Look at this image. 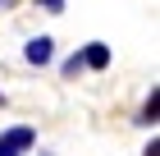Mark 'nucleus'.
Returning a JSON list of instances; mask_svg holds the SVG:
<instances>
[{
    "mask_svg": "<svg viewBox=\"0 0 160 156\" xmlns=\"http://www.w3.org/2000/svg\"><path fill=\"white\" fill-rule=\"evenodd\" d=\"M0 101H5V96H0Z\"/></svg>",
    "mask_w": 160,
    "mask_h": 156,
    "instance_id": "7",
    "label": "nucleus"
},
{
    "mask_svg": "<svg viewBox=\"0 0 160 156\" xmlns=\"http://www.w3.org/2000/svg\"><path fill=\"white\" fill-rule=\"evenodd\" d=\"M41 9H50V14H60V9H64V0H41Z\"/></svg>",
    "mask_w": 160,
    "mask_h": 156,
    "instance_id": "5",
    "label": "nucleus"
},
{
    "mask_svg": "<svg viewBox=\"0 0 160 156\" xmlns=\"http://www.w3.org/2000/svg\"><path fill=\"white\" fill-rule=\"evenodd\" d=\"M0 5H5V0H0Z\"/></svg>",
    "mask_w": 160,
    "mask_h": 156,
    "instance_id": "8",
    "label": "nucleus"
},
{
    "mask_svg": "<svg viewBox=\"0 0 160 156\" xmlns=\"http://www.w3.org/2000/svg\"><path fill=\"white\" fill-rule=\"evenodd\" d=\"M156 115H160V92L151 87V96H147V106H142V124H156Z\"/></svg>",
    "mask_w": 160,
    "mask_h": 156,
    "instance_id": "4",
    "label": "nucleus"
},
{
    "mask_svg": "<svg viewBox=\"0 0 160 156\" xmlns=\"http://www.w3.org/2000/svg\"><path fill=\"white\" fill-rule=\"evenodd\" d=\"M82 64H92V69H105V64H110V46H105V41H92V46L82 51Z\"/></svg>",
    "mask_w": 160,
    "mask_h": 156,
    "instance_id": "3",
    "label": "nucleus"
},
{
    "mask_svg": "<svg viewBox=\"0 0 160 156\" xmlns=\"http://www.w3.org/2000/svg\"><path fill=\"white\" fill-rule=\"evenodd\" d=\"M147 156H160V143H156V138H151V147H147Z\"/></svg>",
    "mask_w": 160,
    "mask_h": 156,
    "instance_id": "6",
    "label": "nucleus"
},
{
    "mask_svg": "<svg viewBox=\"0 0 160 156\" xmlns=\"http://www.w3.org/2000/svg\"><path fill=\"white\" fill-rule=\"evenodd\" d=\"M32 143H37V133L28 129V124H18V129L0 133V156H23V152H28Z\"/></svg>",
    "mask_w": 160,
    "mask_h": 156,
    "instance_id": "1",
    "label": "nucleus"
},
{
    "mask_svg": "<svg viewBox=\"0 0 160 156\" xmlns=\"http://www.w3.org/2000/svg\"><path fill=\"white\" fill-rule=\"evenodd\" d=\"M23 55H28V64H50V55H55V41H50V37H32Z\"/></svg>",
    "mask_w": 160,
    "mask_h": 156,
    "instance_id": "2",
    "label": "nucleus"
}]
</instances>
